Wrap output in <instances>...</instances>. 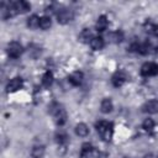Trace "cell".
<instances>
[{
	"label": "cell",
	"mask_w": 158,
	"mask_h": 158,
	"mask_svg": "<svg viewBox=\"0 0 158 158\" xmlns=\"http://www.w3.org/2000/svg\"><path fill=\"white\" fill-rule=\"evenodd\" d=\"M96 127V131L101 136V138L106 142L111 141L112 138V135H114V126L111 122H107V121H99L96 122L95 125Z\"/></svg>",
	"instance_id": "obj_1"
},
{
	"label": "cell",
	"mask_w": 158,
	"mask_h": 158,
	"mask_svg": "<svg viewBox=\"0 0 158 158\" xmlns=\"http://www.w3.org/2000/svg\"><path fill=\"white\" fill-rule=\"evenodd\" d=\"M141 74L143 77H153L158 74V64L153 62H147L141 67Z\"/></svg>",
	"instance_id": "obj_2"
},
{
	"label": "cell",
	"mask_w": 158,
	"mask_h": 158,
	"mask_svg": "<svg viewBox=\"0 0 158 158\" xmlns=\"http://www.w3.org/2000/svg\"><path fill=\"white\" fill-rule=\"evenodd\" d=\"M22 51H23V48H22L21 43H19V42H16V41L10 42V43L7 44V54H9L11 58H19V57L22 54Z\"/></svg>",
	"instance_id": "obj_3"
},
{
	"label": "cell",
	"mask_w": 158,
	"mask_h": 158,
	"mask_svg": "<svg viewBox=\"0 0 158 158\" xmlns=\"http://www.w3.org/2000/svg\"><path fill=\"white\" fill-rule=\"evenodd\" d=\"M72 20H73V12L70 10H68V9H63V10H60L57 14V21H58V23L65 25V23H68Z\"/></svg>",
	"instance_id": "obj_4"
},
{
	"label": "cell",
	"mask_w": 158,
	"mask_h": 158,
	"mask_svg": "<svg viewBox=\"0 0 158 158\" xmlns=\"http://www.w3.org/2000/svg\"><path fill=\"white\" fill-rule=\"evenodd\" d=\"M22 79L21 78H14V79H11L9 83H7V85H6V91L7 93H14V91H17L19 89H21L22 88Z\"/></svg>",
	"instance_id": "obj_5"
},
{
	"label": "cell",
	"mask_w": 158,
	"mask_h": 158,
	"mask_svg": "<svg viewBox=\"0 0 158 158\" xmlns=\"http://www.w3.org/2000/svg\"><path fill=\"white\" fill-rule=\"evenodd\" d=\"M94 148L90 143H84L81 146V151H80V158H93L94 157Z\"/></svg>",
	"instance_id": "obj_6"
},
{
	"label": "cell",
	"mask_w": 158,
	"mask_h": 158,
	"mask_svg": "<svg viewBox=\"0 0 158 158\" xmlns=\"http://www.w3.org/2000/svg\"><path fill=\"white\" fill-rule=\"evenodd\" d=\"M143 111L148 114H157L158 112V100H149L143 105Z\"/></svg>",
	"instance_id": "obj_7"
},
{
	"label": "cell",
	"mask_w": 158,
	"mask_h": 158,
	"mask_svg": "<svg viewBox=\"0 0 158 158\" xmlns=\"http://www.w3.org/2000/svg\"><path fill=\"white\" fill-rule=\"evenodd\" d=\"M83 79H84V75H83V73L79 72V70L73 72V73L69 75V81H70V84H73V85H75V86L80 85V84L83 83Z\"/></svg>",
	"instance_id": "obj_8"
},
{
	"label": "cell",
	"mask_w": 158,
	"mask_h": 158,
	"mask_svg": "<svg viewBox=\"0 0 158 158\" xmlns=\"http://www.w3.org/2000/svg\"><path fill=\"white\" fill-rule=\"evenodd\" d=\"M112 84L115 86H121L125 81H126V74L123 72H116L114 75H112V79H111Z\"/></svg>",
	"instance_id": "obj_9"
},
{
	"label": "cell",
	"mask_w": 158,
	"mask_h": 158,
	"mask_svg": "<svg viewBox=\"0 0 158 158\" xmlns=\"http://www.w3.org/2000/svg\"><path fill=\"white\" fill-rule=\"evenodd\" d=\"M107 25H109L107 17H106L105 15H101V16L98 17L96 23H95V27H96V30H98L99 32H102V31H105V30L107 28Z\"/></svg>",
	"instance_id": "obj_10"
},
{
	"label": "cell",
	"mask_w": 158,
	"mask_h": 158,
	"mask_svg": "<svg viewBox=\"0 0 158 158\" xmlns=\"http://www.w3.org/2000/svg\"><path fill=\"white\" fill-rule=\"evenodd\" d=\"M74 131H75V135L77 136H79V137H86L88 133H89V127L84 122H80V123H77Z\"/></svg>",
	"instance_id": "obj_11"
},
{
	"label": "cell",
	"mask_w": 158,
	"mask_h": 158,
	"mask_svg": "<svg viewBox=\"0 0 158 158\" xmlns=\"http://www.w3.org/2000/svg\"><path fill=\"white\" fill-rule=\"evenodd\" d=\"M44 152H46L44 146H42V144H36V146H33L32 149H31V157H32V158H43Z\"/></svg>",
	"instance_id": "obj_12"
},
{
	"label": "cell",
	"mask_w": 158,
	"mask_h": 158,
	"mask_svg": "<svg viewBox=\"0 0 158 158\" xmlns=\"http://www.w3.org/2000/svg\"><path fill=\"white\" fill-rule=\"evenodd\" d=\"M112 109H114V104H112L111 99L105 98V99L101 101V104H100V110H101V112L109 114V112L112 111Z\"/></svg>",
	"instance_id": "obj_13"
},
{
	"label": "cell",
	"mask_w": 158,
	"mask_h": 158,
	"mask_svg": "<svg viewBox=\"0 0 158 158\" xmlns=\"http://www.w3.org/2000/svg\"><path fill=\"white\" fill-rule=\"evenodd\" d=\"M15 7H16L17 14H25V12H27V11L31 9V5H30L27 1L20 0V1H16V2H15Z\"/></svg>",
	"instance_id": "obj_14"
},
{
	"label": "cell",
	"mask_w": 158,
	"mask_h": 158,
	"mask_svg": "<svg viewBox=\"0 0 158 158\" xmlns=\"http://www.w3.org/2000/svg\"><path fill=\"white\" fill-rule=\"evenodd\" d=\"M54 120H56V123L58 126H63L67 122V112H65V110L63 107L54 115Z\"/></svg>",
	"instance_id": "obj_15"
},
{
	"label": "cell",
	"mask_w": 158,
	"mask_h": 158,
	"mask_svg": "<svg viewBox=\"0 0 158 158\" xmlns=\"http://www.w3.org/2000/svg\"><path fill=\"white\" fill-rule=\"evenodd\" d=\"M105 46V42L102 40V37H94L91 41H90V47L94 49V51H100L102 49V47Z\"/></svg>",
	"instance_id": "obj_16"
},
{
	"label": "cell",
	"mask_w": 158,
	"mask_h": 158,
	"mask_svg": "<svg viewBox=\"0 0 158 158\" xmlns=\"http://www.w3.org/2000/svg\"><path fill=\"white\" fill-rule=\"evenodd\" d=\"M79 38H80L81 42H89V43H90V41L94 38V36H93V31H91L90 28H84V30L80 32Z\"/></svg>",
	"instance_id": "obj_17"
},
{
	"label": "cell",
	"mask_w": 158,
	"mask_h": 158,
	"mask_svg": "<svg viewBox=\"0 0 158 158\" xmlns=\"http://www.w3.org/2000/svg\"><path fill=\"white\" fill-rule=\"evenodd\" d=\"M40 20H41V17H38L37 15H32V16H30L27 19V26L30 28L35 30V28L40 27Z\"/></svg>",
	"instance_id": "obj_18"
},
{
	"label": "cell",
	"mask_w": 158,
	"mask_h": 158,
	"mask_svg": "<svg viewBox=\"0 0 158 158\" xmlns=\"http://www.w3.org/2000/svg\"><path fill=\"white\" fill-rule=\"evenodd\" d=\"M51 26H52V20H51L49 16H43V17H41V20H40V27H41L42 30H48Z\"/></svg>",
	"instance_id": "obj_19"
},
{
	"label": "cell",
	"mask_w": 158,
	"mask_h": 158,
	"mask_svg": "<svg viewBox=\"0 0 158 158\" xmlns=\"http://www.w3.org/2000/svg\"><path fill=\"white\" fill-rule=\"evenodd\" d=\"M52 83H53V74L48 70V72H46V73L43 74V77H42V84H43L44 86H51Z\"/></svg>",
	"instance_id": "obj_20"
},
{
	"label": "cell",
	"mask_w": 158,
	"mask_h": 158,
	"mask_svg": "<svg viewBox=\"0 0 158 158\" xmlns=\"http://www.w3.org/2000/svg\"><path fill=\"white\" fill-rule=\"evenodd\" d=\"M154 126H156V122H154L153 118H146V120L143 121V123H142V127H143L146 131H148V132L153 131Z\"/></svg>",
	"instance_id": "obj_21"
},
{
	"label": "cell",
	"mask_w": 158,
	"mask_h": 158,
	"mask_svg": "<svg viewBox=\"0 0 158 158\" xmlns=\"http://www.w3.org/2000/svg\"><path fill=\"white\" fill-rule=\"evenodd\" d=\"M110 38H111L112 42H115V43H120V42L123 40V33H122L121 31H116V32L111 33Z\"/></svg>",
	"instance_id": "obj_22"
},
{
	"label": "cell",
	"mask_w": 158,
	"mask_h": 158,
	"mask_svg": "<svg viewBox=\"0 0 158 158\" xmlns=\"http://www.w3.org/2000/svg\"><path fill=\"white\" fill-rule=\"evenodd\" d=\"M56 138H57V142L59 143V144H62V143H65L67 142V135H65V132H58L57 135H56Z\"/></svg>",
	"instance_id": "obj_23"
},
{
	"label": "cell",
	"mask_w": 158,
	"mask_h": 158,
	"mask_svg": "<svg viewBox=\"0 0 158 158\" xmlns=\"http://www.w3.org/2000/svg\"><path fill=\"white\" fill-rule=\"evenodd\" d=\"M147 31H148L149 33H152L153 36H158V25H156V23L149 25V27H148Z\"/></svg>",
	"instance_id": "obj_24"
},
{
	"label": "cell",
	"mask_w": 158,
	"mask_h": 158,
	"mask_svg": "<svg viewBox=\"0 0 158 158\" xmlns=\"http://www.w3.org/2000/svg\"><path fill=\"white\" fill-rule=\"evenodd\" d=\"M144 158H154V156L149 153V154H146V156H144Z\"/></svg>",
	"instance_id": "obj_25"
},
{
	"label": "cell",
	"mask_w": 158,
	"mask_h": 158,
	"mask_svg": "<svg viewBox=\"0 0 158 158\" xmlns=\"http://www.w3.org/2000/svg\"><path fill=\"white\" fill-rule=\"evenodd\" d=\"M123 158H128V157H123Z\"/></svg>",
	"instance_id": "obj_26"
}]
</instances>
